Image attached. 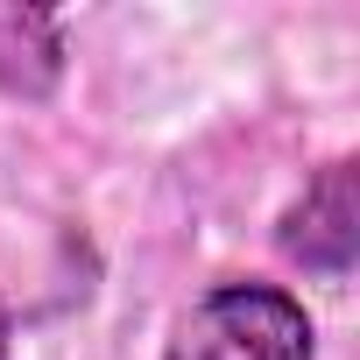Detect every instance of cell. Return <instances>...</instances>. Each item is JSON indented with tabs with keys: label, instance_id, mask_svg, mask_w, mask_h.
I'll return each instance as SVG.
<instances>
[{
	"label": "cell",
	"instance_id": "obj_1",
	"mask_svg": "<svg viewBox=\"0 0 360 360\" xmlns=\"http://www.w3.org/2000/svg\"><path fill=\"white\" fill-rule=\"evenodd\" d=\"M318 332L276 283H219L176 318L162 360H311Z\"/></svg>",
	"mask_w": 360,
	"mask_h": 360
},
{
	"label": "cell",
	"instance_id": "obj_2",
	"mask_svg": "<svg viewBox=\"0 0 360 360\" xmlns=\"http://www.w3.org/2000/svg\"><path fill=\"white\" fill-rule=\"evenodd\" d=\"M283 255L318 269V276H346L353 248H360V191H353V162H325L304 198L283 212Z\"/></svg>",
	"mask_w": 360,
	"mask_h": 360
},
{
	"label": "cell",
	"instance_id": "obj_3",
	"mask_svg": "<svg viewBox=\"0 0 360 360\" xmlns=\"http://www.w3.org/2000/svg\"><path fill=\"white\" fill-rule=\"evenodd\" d=\"M64 71V36L50 8H0V92L43 99Z\"/></svg>",
	"mask_w": 360,
	"mask_h": 360
}]
</instances>
